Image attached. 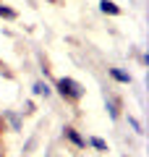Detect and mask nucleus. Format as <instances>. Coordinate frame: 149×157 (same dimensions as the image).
<instances>
[{
  "instance_id": "nucleus-1",
  "label": "nucleus",
  "mask_w": 149,
  "mask_h": 157,
  "mask_svg": "<svg viewBox=\"0 0 149 157\" xmlns=\"http://www.w3.org/2000/svg\"><path fill=\"white\" fill-rule=\"evenodd\" d=\"M58 92H60L63 97H68V100H81L84 97V86L78 84L76 78H68V76H63L60 81H58Z\"/></svg>"
},
{
  "instance_id": "nucleus-2",
  "label": "nucleus",
  "mask_w": 149,
  "mask_h": 157,
  "mask_svg": "<svg viewBox=\"0 0 149 157\" xmlns=\"http://www.w3.org/2000/svg\"><path fill=\"white\" fill-rule=\"evenodd\" d=\"M99 11H102V13H110V16H118L120 8H118L113 0H99Z\"/></svg>"
},
{
  "instance_id": "nucleus-3",
  "label": "nucleus",
  "mask_w": 149,
  "mask_h": 157,
  "mask_svg": "<svg viewBox=\"0 0 149 157\" xmlns=\"http://www.w3.org/2000/svg\"><path fill=\"white\" fill-rule=\"evenodd\" d=\"M110 76L115 78V81H120V84H131V76H128L126 71H120V68H110Z\"/></svg>"
},
{
  "instance_id": "nucleus-4",
  "label": "nucleus",
  "mask_w": 149,
  "mask_h": 157,
  "mask_svg": "<svg viewBox=\"0 0 149 157\" xmlns=\"http://www.w3.org/2000/svg\"><path fill=\"white\" fill-rule=\"evenodd\" d=\"M66 139H68V141H73L76 147H84V144H86V141H84V139H81V136H78L73 128H66Z\"/></svg>"
},
{
  "instance_id": "nucleus-5",
  "label": "nucleus",
  "mask_w": 149,
  "mask_h": 157,
  "mask_svg": "<svg viewBox=\"0 0 149 157\" xmlns=\"http://www.w3.org/2000/svg\"><path fill=\"white\" fill-rule=\"evenodd\" d=\"M6 118H8V123L13 126V131H18V128H21V121H18V115H16V113H6Z\"/></svg>"
},
{
  "instance_id": "nucleus-6",
  "label": "nucleus",
  "mask_w": 149,
  "mask_h": 157,
  "mask_svg": "<svg viewBox=\"0 0 149 157\" xmlns=\"http://www.w3.org/2000/svg\"><path fill=\"white\" fill-rule=\"evenodd\" d=\"M34 94H44V97H47L50 94V86L44 84V81H37V84H34Z\"/></svg>"
},
{
  "instance_id": "nucleus-7",
  "label": "nucleus",
  "mask_w": 149,
  "mask_h": 157,
  "mask_svg": "<svg viewBox=\"0 0 149 157\" xmlns=\"http://www.w3.org/2000/svg\"><path fill=\"white\" fill-rule=\"evenodd\" d=\"M89 144H92L94 149H107V144H105L102 139H97V136H92V139H89Z\"/></svg>"
},
{
  "instance_id": "nucleus-8",
  "label": "nucleus",
  "mask_w": 149,
  "mask_h": 157,
  "mask_svg": "<svg viewBox=\"0 0 149 157\" xmlns=\"http://www.w3.org/2000/svg\"><path fill=\"white\" fill-rule=\"evenodd\" d=\"M0 16H3V18H16V11H13V8L0 6Z\"/></svg>"
},
{
  "instance_id": "nucleus-9",
  "label": "nucleus",
  "mask_w": 149,
  "mask_h": 157,
  "mask_svg": "<svg viewBox=\"0 0 149 157\" xmlns=\"http://www.w3.org/2000/svg\"><path fill=\"white\" fill-rule=\"evenodd\" d=\"M128 123H131V126H133V128H136V131H139V134H141V126H139V121H133V118H128Z\"/></svg>"
},
{
  "instance_id": "nucleus-10",
  "label": "nucleus",
  "mask_w": 149,
  "mask_h": 157,
  "mask_svg": "<svg viewBox=\"0 0 149 157\" xmlns=\"http://www.w3.org/2000/svg\"><path fill=\"white\" fill-rule=\"evenodd\" d=\"M0 126H3V118H0Z\"/></svg>"
}]
</instances>
